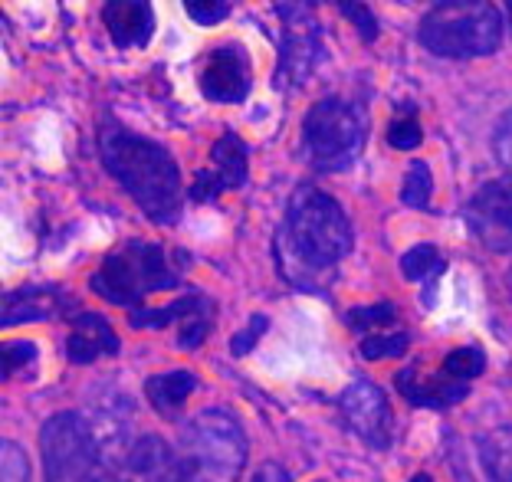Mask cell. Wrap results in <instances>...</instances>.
Masks as SVG:
<instances>
[{"label":"cell","mask_w":512,"mask_h":482,"mask_svg":"<svg viewBox=\"0 0 512 482\" xmlns=\"http://www.w3.org/2000/svg\"><path fill=\"white\" fill-rule=\"evenodd\" d=\"M86 482H128L125 476H119L115 469H109V466H96L92 473L86 476Z\"/></svg>","instance_id":"obj_35"},{"label":"cell","mask_w":512,"mask_h":482,"mask_svg":"<svg viewBox=\"0 0 512 482\" xmlns=\"http://www.w3.org/2000/svg\"><path fill=\"white\" fill-rule=\"evenodd\" d=\"M181 276L174 273L165 250L148 240H128L119 250H112L102 266L92 273L89 286L96 296L112 305H138L151 292L174 289Z\"/></svg>","instance_id":"obj_4"},{"label":"cell","mask_w":512,"mask_h":482,"mask_svg":"<svg viewBox=\"0 0 512 482\" xmlns=\"http://www.w3.org/2000/svg\"><path fill=\"white\" fill-rule=\"evenodd\" d=\"M99 151L106 171L155 223H174L181 214V171L155 141H145L106 122L99 128Z\"/></svg>","instance_id":"obj_2"},{"label":"cell","mask_w":512,"mask_h":482,"mask_svg":"<svg viewBox=\"0 0 512 482\" xmlns=\"http://www.w3.org/2000/svg\"><path fill=\"white\" fill-rule=\"evenodd\" d=\"M46 482H86L99 466V443L89 423L76 414H53L40 430Z\"/></svg>","instance_id":"obj_7"},{"label":"cell","mask_w":512,"mask_h":482,"mask_svg":"<svg viewBox=\"0 0 512 482\" xmlns=\"http://www.w3.org/2000/svg\"><path fill=\"white\" fill-rule=\"evenodd\" d=\"M398 391L411 401L414 407H434V410H447L453 404H460L467 397V381H457L447 368L440 364L437 371H424V368H404L398 374Z\"/></svg>","instance_id":"obj_13"},{"label":"cell","mask_w":512,"mask_h":482,"mask_svg":"<svg viewBox=\"0 0 512 482\" xmlns=\"http://www.w3.org/2000/svg\"><path fill=\"white\" fill-rule=\"evenodd\" d=\"M266 332V315H253L250 325H247V332H240L234 342H230V351L234 355H247V351L256 345V338H260Z\"/></svg>","instance_id":"obj_33"},{"label":"cell","mask_w":512,"mask_h":482,"mask_svg":"<svg viewBox=\"0 0 512 482\" xmlns=\"http://www.w3.org/2000/svg\"><path fill=\"white\" fill-rule=\"evenodd\" d=\"M253 482H289V473H286L283 466H276V463H266V466H260V469H256Z\"/></svg>","instance_id":"obj_34"},{"label":"cell","mask_w":512,"mask_h":482,"mask_svg":"<svg viewBox=\"0 0 512 482\" xmlns=\"http://www.w3.org/2000/svg\"><path fill=\"white\" fill-rule=\"evenodd\" d=\"M201 305H207L201 296H181V299H174L168 305H161V309H135L132 312V325L135 328H161L168 322H181L184 315L201 309Z\"/></svg>","instance_id":"obj_20"},{"label":"cell","mask_w":512,"mask_h":482,"mask_svg":"<svg viewBox=\"0 0 512 482\" xmlns=\"http://www.w3.org/2000/svg\"><path fill=\"white\" fill-rule=\"evenodd\" d=\"M483 466L496 482H512V423L496 427L480 437Z\"/></svg>","instance_id":"obj_19"},{"label":"cell","mask_w":512,"mask_h":482,"mask_svg":"<svg viewBox=\"0 0 512 482\" xmlns=\"http://www.w3.org/2000/svg\"><path fill=\"white\" fill-rule=\"evenodd\" d=\"M407 338L404 332H381V335H368L362 342V358L368 361H384V358H401L407 351Z\"/></svg>","instance_id":"obj_24"},{"label":"cell","mask_w":512,"mask_h":482,"mask_svg":"<svg viewBox=\"0 0 512 482\" xmlns=\"http://www.w3.org/2000/svg\"><path fill=\"white\" fill-rule=\"evenodd\" d=\"M339 410L348 430L358 440L368 443L371 450H388L391 446V430H394V414L384 391L375 381H355L339 394Z\"/></svg>","instance_id":"obj_8"},{"label":"cell","mask_w":512,"mask_h":482,"mask_svg":"<svg viewBox=\"0 0 512 482\" xmlns=\"http://www.w3.org/2000/svg\"><path fill=\"white\" fill-rule=\"evenodd\" d=\"M368 119L355 102L322 99L309 109L302 122L309 161L319 171H345L365 148Z\"/></svg>","instance_id":"obj_6"},{"label":"cell","mask_w":512,"mask_h":482,"mask_svg":"<svg viewBox=\"0 0 512 482\" xmlns=\"http://www.w3.org/2000/svg\"><path fill=\"white\" fill-rule=\"evenodd\" d=\"M128 466H132L145 482H191L181 453L174 456V450L161 437L138 440L132 446V453H128Z\"/></svg>","instance_id":"obj_16"},{"label":"cell","mask_w":512,"mask_h":482,"mask_svg":"<svg viewBox=\"0 0 512 482\" xmlns=\"http://www.w3.org/2000/svg\"><path fill=\"white\" fill-rule=\"evenodd\" d=\"M467 227L486 250H512V181H493L467 207Z\"/></svg>","instance_id":"obj_9"},{"label":"cell","mask_w":512,"mask_h":482,"mask_svg":"<svg viewBox=\"0 0 512 482\" xmlns=\"http://www.w3.org/2000/svg\"><path fill=\"white\" fill-rule=\"evenodd\" d=\"M207 332H211V319H207V305H201V309L188 312L178 322V345L191 351V348H197L204 342Z\"/></svg>","instance_id":"obj_25"},{"label":"cell","mask_w":512,"mask_h":482,"mask_svg":"<svg viewBox=\"0 0 512 482\" xmlns=\"http://www.w3.org/2000/svg\"><path fill=\"white\" fill-rule=\"evenodd\" d=\"M37 361V348L30 342H7L4 345V371L14 374L20 368H30V364Z\"/></svg>","instance_id":"obj_32"},{"label":"cell","mask_w":512,"mask_h":482,"mask_svg":"<svg viewBox=\"0 0 512 482\" xmlns=\"http://www.w3.org/2000/svg\"><path fill=\"white\" fill-rule=\"evenodd\" d=\"M493 151H496L499 164H503L506 171H512V112H506L503 119H499V125H496Z\"/></svg>","instance_id":"obj_31"},{"label":"cell","mask_w":512,"mask_h":482,"mask_svg":"<svg viewBox=\"0 0 512 482\" xmlns=\"http://www.w3.org/2000/svg\"><path fill=\"white\" fill-rule=\"evenodd\" d=\"M394 319H398V309L388 305V302H378V305H368V309L348 312V325L362 328V332H371V328H388Z\"/></svg>","instance_id":"obj_26"},{"label":"cell","mask_w":512,"mask_h":482,"mask_svg":"<svg viewBox=\"0 0 512 482\" xmlns=\"http://www.w3.org/2000/svg\"><path fill=\"white\" fill-rule=\"evenodd\" d=\"M102 23H106L109 37L115 46H145L155 37V14H151L148 0H109L102 7Z\"/></svg>","instance_id":"obj_14"},{"label":"cell","mask_w":512,"mask_h":482,"mask_svg":"<svg viewBox=\"0 0 512 482\" xmlns=\"http://www.w3.org/2000/svg\"><path fill=\"white\" fill-rule=\"evenodd\" d=\"M63 309V296L53 286H23L4 296V325L56 319Z\"/></svg>","instance_id":"obj_17"},{"label":"cell","mask_w":512,"mask_h":482,"mask_svg":"<svg viewBox=\"0 0 512 482\" xmlns=\"http://www.w3.org/2000/svg\"><path fill=\"white\" fill-rule=\"evenodd\" d=\"M401 273H404V279H411V282H421V279H430V276H440V273H444V256H440L437 246L421 243V246H414V250H407V253H404Z\"/></svg>","instance_id":"obj_21"},{"label":"cell","mask_w":512,"mask_h":482,"mask_svg":"<svg viewBox=\"0 0 512 482\" xmlns=\"http://www.w3.org/2000/svg\"><path fill=\"white\" fill-rule=\"evenodd\" d=\"M148 401L161 417H178V410L188 404V397L197 391V378L191 371H165L145 381Z\"/></svg>","instance_id":"obj_18"},{"label":"cell","mask_w":512,"mask_h":482,"mask_svg":"<svg viewBox=\"0 0 512 482\" xmlns=\"http://www.w3.org/2000/svg\"><path fill=\"white\" fill-rule=\"evenodd\" d=\"M506 282H509V296H512V273L506 276Z\"/></svg>","instance_id":"obj_37"},{"label":"cell","mask_w":512,"mask_h":482,"mask_svg":"<svg viewBox=\"0 0 512 482\" xmlns=\"http://www.w3.org/2000/svg\"><path fill=\"white\" fill-rule=\"evenodd\" d=\"M509 10H512V0H509Z\"/></svg>","instance_id":"obj_38"},{"label":"cell","mask_w":512,"mask_h":482,"mask_svg":"<svg viewBox=\"0 0 512 482\" xmlns=\"http://www.w3.org/2000/svg\"><path fill=\"white\" fill-rule=\"evenodd\" d=\"M73 322L66 342V358L73 364H92L102 355H119V335L112 332V325L96 312H79Z\"/></svg>","instance_id":"obj_15"},{"label":"cell","mask_w":512,"mask_h":482,"mask_svg":"<svg viewBox=\"0 0 512 482\" xmlns=\"http://www.w3.org/2000/svg\"><path fill=\"white\" fill-rule=\"evenodd\" d=\"M430 191H434V178H430V168L424 161H414L407 168V178H404V191H401V201L414 210H427L430 204Z\"/></svg>","instance_id":"obj_22"},{"label":"cell","mask_w":512,"mask_h":482,"mask_svg":"<svg viewBox=\"0 0 512 482\" xmlns=\"http://www.w3.org/2000/svg\"><path fill=\"white\" fill-rule=\"evenodd\" d=\"M184 10L201 27H214V23H220L230 14V4L227 0H184Z\"/></svg>","instance_id":"obj_27"},{"label":"cell","mask_w":512,"mask_h":482,"mask_svg":"<svg viewBox=\"0 0 512 482\" xmlns=\"http://www.w3.org/2000/svg\"><path fill=\"white\" fill-rule=\"evenodd\" d=\"M348 250H352V227L342 207L316 187H296L276 237L279 273L299 289H322Z\"/></svg>","instance_id":"obj_1"},{"label":"cell","mask_w":512,"mask_h":482,"mask_svg":"<svg viewBox=\"0 0 512 482\" xmlns=\"http://www.w3.org/2000/svg\"><path fill=\"white\" fill-rule=\"evenodd\" d=\"M279 14H283V73H286V79L302 82L312 73L316 56H319L316 23H312L306 7L293 4V0H289L286 7H279Z\"/></svg>","instance_id":"obj_10"},{"label":"cell","mask_w":512,"mask_h":482,"mask_svg":"<svg viewBox=\"0 0 512 482\" xmlns=\"http://www.w3.org/2000/svg\"><path fill=\"white\" fill-rule=\"evenodd\" d=\"M30 469H27V456L17 443H4V482H30Z\"/></svg>","instance_id":"obj_30"},{"label":"cell","mask_w":512,"mask_h":482,"mask_svg":"<svg viewBox=\"0 0 512 482\" xmlns=\"http://www.w3.org/2000/svg\"><path fill=\"white\" fill-rule=\"evenodd\" d=\"M339 4V10L358 27V33H362L365 40H375L378 37V20L371 17V10L362 4V0H335Z\"/></svg>","instance_id":"obj_29"},{"label":"cell","mask_w":512,"mask_h":482,"mask_svg":"<svg viewBox=\"0 0 512 482\" xmlns=\"http://www.w3.org/2000/svg\"><path fill=\"white\" fill-rule=\"evenodd\" d=\"M247 181V145L237 135H224L211 151V168L194 178V201H214L217 194L237 191Z\"/></svg>","instance_id":"obj_11"},{"label":"cell","mask_w":512,"mask_h":482,"mask_svg":"<svg viewBox=\"0 0 512 482\" xmlns=\"http://www.w3.org/2000/svg\"><path fill=\"white\" fill-rule=\"evenodd\" d=\"M421 43L447 60L493 53L503 40V17L490 0H440L421 20Z\"/></svg>","instance_id":"obj_3"},{"label":"cell","mask_w":512,"mask_h":482,"mask_svg":"<svg viewBox=\"0 0 512 482\" xmlns=\"http://www.w3.org/2000/svg\"><path fill=\"white\" fill-rule=\"evenodd\" d=\"M411 482H434V476H427V473H417Z\"/></svg>","instance_id":"obj_36"},{"label":"cell","mask_w":512,"mask_h":482,"mask_svg":"<svg viewBox=\"0 0 512 482\" xmlns=\"http://www.w3.org/2000/svg\"><path fill=\"white\" fill-rule=\"evenodd\" d=\"M444 368L457 381H473V378H480V374L486 371V355L476 345L453 348L450 355L444 358Z\"/></svg>","instance_id":"obj_23"},{"label":"cell","mask_w":512,"mask_h":482,"mask_svg":"<svg viewBox=\"0 0 512 482\" xmlns=\"http://www.w3.org/2000/svg\"><path fill=\"white\" fill-rule=\"evenodd\" d=\"M201 92L214 102H243L250 92V63L237 46H220L201 69Z\"/></svg>","instance_id":"obj_12"},{"label":"cell","mask_w":512,"mask_h":482,"mask_svg":"<svg viewBox=\"0 0 512 482\" xmlns=\"http://www.w3.org/2000/svg\"><path fill=\"white\" fill-rule=\"evenodd\" d=\"M421 125H417L414 115H401V119H394L391 128H388V141L394 148H401V151H411L421 145Z\"/></svg>","instance_id":"obj_28"},{"label":"cell","mask_w":512,"mask_h":482,"mask_svg":"<svg viewBox=\"0 0 512 482\" xmlns=\"http://www.w3.org/2000/svg\"><path fill=\"white\" fill-rule=\"evenodd\" d=\"M181 460L191 482H237L247 466V433L227 410H201L184 430Z\"/></svg>","instance_id":"obj_5"}]
</instances>
